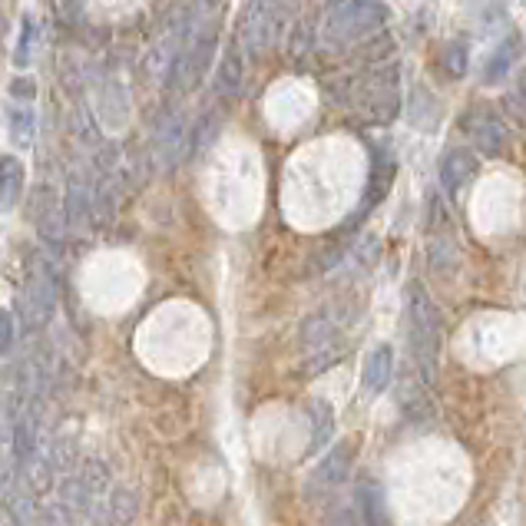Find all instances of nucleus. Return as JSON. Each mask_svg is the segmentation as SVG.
Masks as SVG:
<instances>
[{
  "label": "nucleus",
  "mask_w": 526,
  "mask_h": 526,
  "mask_svg": "<svg viewBox=\"0 0 526 526\" xmlns=\"http://www.w3.org/2000/svg\"><path fill=\"white\" fill-rule=\"evenodd\" d=\"M407 338H411L414 364L421 371L424 384L437 381V361H440V315L434 298L427 295L421 282L407 285Z\"/></svg>",
  "instance_id": "nucleus-1"
},
{
  "label": "nucleus",
  "mask_w": 526,
  "mask_h": 526,
  "mask_svg": "<svg viewBox=\"0 0 526 526\" xmlns=\"http://www.w3.org/2000/svg\"><path fill=\"white\" fill-rule=\"evenodd\" d=\"M388 24V7L381 0H338L325 20V44L331 50H348Z\"/></svg>",
  "instance_id": "nucleus-2"
},
{
  "label": "nucleus",
  "mask_w": 526,
  "mask_h": 526,
  "mask_svg": "<svg viewBox=\"0 0 526 526\" xmlns=\"http://www.w3.org/2000/svg\"><path fill=\"white\" fill-rule=\"evenodd\" d=\"M53 311H57V282H53L50 265L30 262L24 285L17 292V315L24 331H40L50 325Z\"/></svg>",
  "instance_id": "nucleus-3"
},
{
  "label": "nucleus",
  "mask_w": 526,
  "mask_h": 526,
  "mask_svg": "<svg viewBox=\"0 0 526 526\" xmlns=\"http://www.w3.org/2000/svg\"><path fill=\"white\" fill-rule=\"evenodd\" d=\"M278 10L272 0H249L239 24V47L249 53L252 60L265 57L278 40Z\"/></svg>",
  "instance_id": "nucleus-4"
},
{
  "label": "nucleus",
  "mask_w": 526,
  "mask_h": 526,
  "mask_svg": "<svg viewBox=\"0 0 526 526\" xmlns=\"http://www.w3.org/2000/svg\"><path fill=\"white\" fill-rule=\"evenodd\" d=\"M364 110L371 120L391 123L401 113V87H397L394 67H378L364 83Z\"/></svg>",
  "instance_id": "nucleus-5"
},
{
  "label": "nucleus",
  "mask_w": 526,
  "mask_h": 526,
  "mask_svg": "<svg viewBox=\"0 0 526 526\" xmlns=\"http://www.w3.org/2000/svg\"><path fill=\"white\" fill-rule=\"evenodd\" d=\"M480 173V156L474 153V149H447L444 156H440L437 163V176H440V186H444V192H450V196H457L460 189L467 186V182H474Z\"/></svg>",
  "instance_id": "nucleus-6"
},
{
  "label": "nucleus",
  "mask_w": 526,
  "mask_h": 526,
  "mask_svg": "<svg viewBox=\"0 0 526 526\" xmlns=\"http://www.w3.org/2000/svg\"><path fill=\"white\" fill-rule=\"evenodd\" d=\"M467 133H470V139H474V146L480 149V156L497 159V156L507 153V146H510L507 126H503L500 116L490 113V110H480V113L470 116Z\"/></svg>",
  "instance_id": "nucleus-7"
},
{
  "label": "nucleus",
  "mask_w": 526,
  "mask_h": 526,
  "mask_svg": "<svg viewBox=\"0 0 526 526\" xmlns=\"http://www.w3.org/2000/svg\"><path fill=\"white\" fill-rule=\"evenodd\" d=\"M354 503H358L361 526H391L388 500H384V487L374 477L361 474L354 480Z\"/></svg>",
  "instance_id": "nucleus-8"
},
{
  "label": "nucleus",
  "mask_w": 526,
  "mask_h": 526,
  "mask_svg": "<svg viewBox=\"0 0 526 526\" xmlns=\"http://www.w3.org/2000/svg\"><path fill=\"white\" fill-rule=\"evenodd\" d=\"M351 464H354V444H348V440L345 444H335L321 457V464L315 467V474H311V483L321 490H335L348 480Z\"/></svg>",
  "instance_id": "nucleus-9"
},
{
  "label": "nucleus",
  "mask_w": 526,
  "mask_h": 526,
  "mask_svg": "<svg viewBox=\"0 0 526 526\" xmlns=\"http://www.w3.org/2000/svg\"><path fill=\"white\" fill-rule=\"evenodd\" d=\"M391 378H394V351L388 345L371 348L368 358H364V368H361V388H364V394L378 397L391 384Z\"/></svg>",
  "instance_id": "nucleus-10"
},
{
  "label": "nucleus",
  "mask_w": 526,
  "mask_h": 526,
  "mask_svg": "<svg viewBox=\"0 0 526 526\" xmlns=\"http://www.w3.org/2000/svg\"><path fill=\"white\" fill-rule=\"evenodd\" d=\"M27 169L17 156L4 153L0 156V209H14L20 196H24Z\"/></svg>",
  "instance_id": "nucleus-11"
},
{
  "label": "nucleus",
  "mask_w": 526,
  "mask_h": 526,
  "mask_svg": "<svg viewBox=\"0 0 526 526\" xmlns=\"http://www.w3.org/2000/svg\"><path fill=\"white\" fill-rule=\"evenodd\" d=\"M517 53H520L517 40H503V44L493 50V57L487 60V67H483V73H480L483 87H497V83L507 80V73L513 70V63H517Z\"/></svg>",
  "instance_id": "nucleus-12"
},
{
  "label": "nucleus",
  "mask_w": 526,
  "mask_h": 526,
  "mask_svg": "<svg viewBox=\"0 0 526 526\" xmlns=\"http://www.w3.org/2000/svg\"><path fill=\"white\" fill-rule=\"evenodd\" d=\"M186 143H189V133L186 126H182V116H169V120L159 123V156H163L166 166L176 163Z\"/></svg>",
  "instance_id": "nucleus-13"
},
{
  "label": "nucleus",
  "mask_w": 526,
  "mask_h": 526,
  "mask_svg": "<svg viewBox=\"0 0 526 526\" xmlns=\"http://www.w3.org/2000/svg\"><path fill=\"white\" fill-rule=\"evenodd\" d=\"M308 411H311V444H308V450L311 454H318V450L331 440V434H335V411H331L328 401H311Z\"/></svg>",
  "instance_id": "nucleus-14"
},
{
  "label": "nucleus",
  "mask_w": 526,
  "mask_h": 526,
  "mask_svg": "<svg viewBox=\"0 0 526 526\" xmlns=\"http://www.w3.org/2000/svg\"><path fill=\"white\" fill-rule=\"evenodd\" d=\"M397 404H401V411L411 417V421H427V417H431V401H427L424 384H404V388L397 391Z\"/></svg>",
  "instance_id": "nucleus-15"
},
{
  "label": "nucleus",
  "mask_w": 526,
  "mask_h": 526,
  "mask_svg": "<svg viewBox=\"0 0 526 526\" xmlns=\"http://www.w3.org/2000/svg\"><path fill=\"white\" fill-rule=\"evenodd\" d=\"M239 87H242V60H239V47H232L219 67V90L225 96H235Z\"/></svg>",
  "instance_id": "nucleus-16"
},
{
  "label": "nucleus",
  "mask_w": 526,
  "mask_h": 526,
  "mask_svg": "<svg viewBox=\"0 0 526 526\" xmlns=\"http://www.w3.org/2000/svg\"><path fill=\"white\" fill-rule=\"evenodd\" d=\"M467 63H470V50L464 40H450V44H444V50H440V67L447 70V77H464Z\"/></svg>",
  "instance_id": "nucleus-17"
},
{
  "label": "nucleus",
  "mask_w": 526,
  "mask_h": 526,
  "mask_svg": "<svg viewBox=\"0 0 526 526\" xmlns=\"http://www.w3.org/2000/svg\"><path fill=\"white\" fill-rule=\"evenodd\" d=\"M10 139H14L17 146H30V143H34V113L20 110V106H14V110H10Z\"/></svg>",
  "instance_id": "nucleus-18"
},
{
  "label": "nucleus",
  "mask_w": 526,
  "mask_h": 526,
  "mask_svg": "<svg viewBox=\"0 0 526 526\" xmlns=\"http://www.w3.org/2000/svg\"><path fill=\"white\" fill-rule=\"evenodd\" d=\"M331 341H335V325H331L328 318H308L305 325V345L308 348H331Z\"/></svg>",
  "instance_id": "nucleus-19"
},
{
  "label": "nucleus",
  "mask_w": 526,
  "mask_h": 526,
  "mask_svg": "<svg viewBox=\"0 0 526 526\" xmlns=\"http://www.w3.org/2000/svg\"><path fill=\"white\" fill-rule=\"evenodd\" d=\"M325 526H361V513L351 503H335L325 510Z\"/></svg>",
  "instance_id": "nucleus-20"
},
{
  "label": "nucleus",
  "mask_w": 526,
  "mask_h": 526,
  "mask_svg": "<svg viewBox=\"0 0 526 526\" xmlns=\"http://www.w3.org/2000/svg\"><path fill=\"white\" fill-rule=\"evenodd\" d=\"M113 520L116 523H130L136 517V493L130 490H116V497H113Z\"/></svg>",
  "instance_id": "nucleus-21"
},
{
  "label": "nucleus",
  "mask_w": 526,
  "mask_h": 526,
  "mask_svg": "<svg viewBox=\"0 0 526 526\" xmlns=\"http://www.w3.org/2000/svg\"><path fill=\"white\" fill-rule=\"evenodd\" d=\"M30 47H34V20L24 17V27H20V44H17V53H14V63L20 70L30 63Z\"/></svg>",
  "instance_id": "nucleus-22"
},
{
  "label": "nucleus",
  "mask_w": 526,
  "mask_h": 526,
  "mask_svg": "<svg viewBox=\"0 0 526 526\" xmlns=\"http://www.w3.org/2000/svg\"><path fill=\"white\" fill-rule=\"evenodd\" d=\"M14 315H10L7 308H0V354H7L14 348Z\"/></svg>",
  "instance_id": "nucleus-23"
},
{
  "label": "nucleus",
  "mask_w": 526,
  "mask_h": 526,
  "mask_svg": "<svg viewBox=\"0 0 526 526\" xmlns=\"http://www.w3.org/2000/svg\"><path fill=\"white\" fill-rule=\"evenodd\" d=\"M10 93H14V100L30 103V100H34V93H37V83L30 77H17L14 83H10Z\"/></svg>",
  "instance_id": "nucleus-24"
},
{
  "label": "nucleus",
  "mask_w": 526,
  "mask_h": 526,
  "mask_svg": "<svg viewBox=\"0 0 526 526\" xmlns=\"http://www.w3.org/2000/svg\"><path fill=\"white\" fill-rule=\"evenodd\" d=\"M272 4L282 10V14H288V10H295L298 7V0H272Z\"/></svg>",
  "instance_id": "nucleus-25"
}]
</instances>
